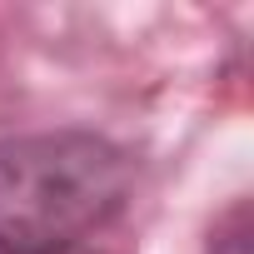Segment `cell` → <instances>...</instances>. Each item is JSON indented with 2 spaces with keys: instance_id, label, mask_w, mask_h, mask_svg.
I'll return each instance as SVG.
<instances>
[{
  "instance_id": "1",
  "label": "cell",
  "mask_w": 254,
  "mask_h": 254,
  "mask_svg": "<svg viewBox=\"0 0 254 254\" xmlns=\"http://www.w3.org/2000/svg\"><path fill=\"white\" fill-rule=\"evenodd\" d=\"M130 160L90 130L0 140V249L95 244L130 204Z\"/></svg>"
},
{
  "instance_id": "2",
  "label": "cell",
  "mask_w": 254,
  "mask_h": 254,
  "mask_svg": "<svg viewBox=\"0 0 254 254\" xmlns=\"http://www.w3.org/2000/svg\"><path fill=\"white\" fill-rule=\"evenodd\" d=\"M209 254H254V249H249V209H244V204H239V209L214 229Z\"/></svg>"
},
{
  "instance_id": "3",
  "label": "cell",
  "mask_w": 254,
  "mask_h": 254,
  "mask_svg": "<svg viewBox=\"0 0 254 254\" xmlns=\"http://www.w3.org/2000/svg\"><path fill=\"white\" fill-rule=\"evenodd\" d=\"M0 254H110L100 244H55V249H0Z\"/></svg>"
}]
</instances>
